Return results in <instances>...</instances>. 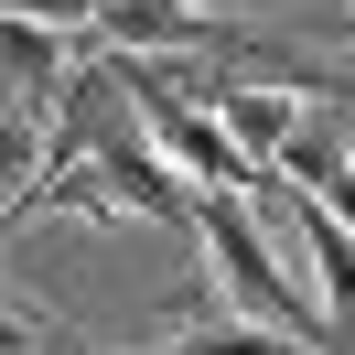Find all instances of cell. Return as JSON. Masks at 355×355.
Returning <instances> with one entry per match:
<instances>
[{
    "label": "cell",
    "mask_w": 355,
    "mask_h": 355,
    "mask_svg": "<svg viewBox=\"0 0 355 355\" xmlns=\"http://www.w3.org/2000/svg\"><path fill=\"white\" fill-rule=\"evenodd\" d=\"M140 119H151V140L173 151V173L194 183V194H269V183H280V173H259V162L226 140V119L205 108V97H183V87H162Z\"/></svg>",
    "instance_id": "7a4b0ae2"
},
{
    "label": "cell",
    "mask_w": 355,
    "mask_h": 355,
    "mask_svg": "<svg viewBox=\"0 0 355 355\" xmlns=\"http://www.w3.org/2000/svg\"><path fill=\"white\" fill-rule=\"evenodd\" d=\"M97 11H108V0H11V22H54V33H65V22H97Z\"/></svg>",
    "instance_id": "ba28073f"
},
{
    "label": "cell",
    "mask_w": 355,
    "mask_h": 355,
    "mask_svg": "<svg viewBox=\"0 0 355 355\" xmlns=\"http://www.w3.org/2000/svg\"><path fill=\"white\" fill-rule=\"evenodd\" d=\"M97 44H119V54H216L226 33L205 22L194 0H108L97 11Z\"/></svg>",
    "instance_id": "277c9868"
},
{
    "label": "cell",
    "mask_w": 355,
    "mask_h": 355,
    "mask_svg": "<svg viewBox=\"0 0 355 355\" xmlns=\"http://www.w3.org/2000/svg\"><path fill=\"white\" fill-rule=\"evenodd\" d=\"M205 108L226 119V140H237V151L259 162V173H280V151H291V140H302V108H291L280 87H216V97H205Z\"/></svg>",
    "instance_id": "5b68a950"
},
{
    "label": "cell",
    "mask_w": 355,
    "mask_h": 355,
    "mask_svg": "<svg viewBox=\"0 0 355 355\" xmlns=\"http://www.w3.org/2000/svg\"><path fill=\"white\" fill-rule=\"evenodd\" d=\"M194 248H205V269H216V291L237 302V323L312 334V302L291 291V269L269 259V226L248 216V194H205V205H194Z\"/></svg>",
    "instance_id": "6da1fadb"
},
{
    "label": "cell",
    "mask_w": 355,
    "mask_h": 355,
    "mask_svg": "<svg viewBox=\"0 0 355 355\" xmlns=\"http://www.w3.org/2000/svg\"><path fill=\"white\" fill-rule=\"evenodd\" d=\"M291 248L312 259V291H323V334L334 345H355V226L345 216H323V205H291Z\"/></svg>",
    "instance_id": "3957f363"
},
{
    "label": "cell",
    "mask_w": 355,
    "mask_h": 355,
    "mask_svg": "<svg viewBox=\"0 0 355 355\" xmlns=\"http://www.w3.org/2000/svg\"><path fill=\"white\" fill-rule=\"evenodd\" d=\"M312 355H355V345H312Z\"/></svg>",
    "instance_id": "9c48e42d"
},
{
    "label": "cell",
    "mask_w": 355,
    "mask_h": 355,
    "mask_svg": "<svg viewBox=\"0 0 355 355\" xmlns=\"http://www.w3.org/2000/svg\"><path fill=\"white\" fill-rule=\"evenodd\" d=\"M0 54H11V108L22 119H44V108H65V44H54V22H0Z\"/></svg>",
    "instance_id": "8992f818"
},
{
    "label": "cell",
    "mask_w": 355,
    "mask_h": 355,
    "mask_svg": "<svg viewBox=\"0 0 355 355\" xmlns=\"http://www.w3.org/2000/svg\"><path fill=\"white\" fill-rule=\"evenodd\" d=\"M162 355H312V345H302V334H280V323H216V312H194Z\"/></svg>",
    "instance_id": "52a82bcc"
}]
</instances>
